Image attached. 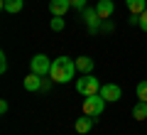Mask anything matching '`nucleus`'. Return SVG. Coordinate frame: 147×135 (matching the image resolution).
Segmentation results:
<instances>
[{"mask_svg": "<svg viewBox=\"0 0 147 135\" xmlns=\"http://www.w3.org/2000/svg\"><path fill=\"white\" fill-rule=\"evenodd\" d=\"M49 86H52V79H42V91H49Z\"/></svg>", "mask_w": 147, "mask_h": 135, "instance_id": "nucleus-22", "label": "nucleus"}, {"mask_svg": "<svg viewBox=\"0 0 147 135\" xmlns=\"http://www.w3.org/2000/svg\"><path fill=\"white\" fill-rule=\"evenodd\" d=\"M7 111H10V106H7V101H0V113L5 115V113H7Z\"/></svg>", "mask_w": 147, "mask_h": 135, "instance_id": "nucleus-21", "label": "nucleus"}, {"mask_svg": "<svg viewBox=\"0 0 147 135\" xmlns=\"http://www.w3.org/2000/svg\"><path fill=\"white\" fill-rule=\"evenodd\" d=\"M96 12H98L100 20H110L113 12H115V3L113 0H98L96 3Z\"/></svg>", "mask_w": 147, "mask_h": 135, "instance_id": "nucleus-7", "label": "nucleus"}, {"mask_svg": "<svg viewBox=\"0 0 147 135\" xmlns=\"http://www.w3.org/2000/svg\"><path fill=\"white\" fill-rule=\"evenodd\" d=\"M76 71H79V69H76V59H71V57H57V59L52 62L49 79L57 81V83H69Z\"/></svg>", "mask_w": 147, "mask_h": 135, "instance_id": "nucleus-1", "label": "nucleus"}, {"mask_svg": "<svg viewBox=\"0 0 147 135\" xmlns=\"http://www.w3.org/2000/svg\"><path fill=\"white\" fill-rule=\"evenodd\" d=\"M49 27H52V32H61L64 27H66V20H64V17L52 15V22H49Z\"/></svg>", "mask_w": 147, "mask_h": 135, "instance_id": "nucleus-15", "label": "nucleus"}, {"mask_svg": "<svg viewBox=\"0 0 147 135\" xmlns=\"http://www.w3.org/2000/svg\"><path fill=\"white\" fill-rule=\"evenodd\" d=\"M125 5L130 10V15H142L147 10V0H125Z\"/></svg>", "mask_w": 147, "mask_h": 135, "instance_id": "nucleus-12", "label": "nucleus"}, {"mask_svg": "<svg viewBox=\"0 0 147 135\" xmlns=\"http://www.w3.org/2000/svg\"><path fill=\"white\" fill-rule=\"evenodd\" d=\"M42 79L39 74H27L25 81H22V86H25V91H30V94H37V91H42Z\"/></svg>", "mask_w": 147, "mask_h": 135, "instance_id": "nucleus-8", "label": "nucleus"}, {"mask_svg": "<svg viewBox=\"0 0 147 135\" xmlns=\"http://www.w3.org/2000/svg\"><path fill=\"white\" fill-rule=\"evenodd\" d=\"M100 96H103L108 103H115V101H120L123 88L118 86V83H103V86H100Z\"/></svg>", "mask_w": 147, "mask_h": 135, "instance_id": "nucleus-6", "label": "nucleus"}, {"mask_svg": "<svg viewBox=\"0 0 147 135\" xmlns=\"http://www.w3.org/2000/svg\"><path fill=\"white\" fill-rule=\"evenodd\" d=\"M100 30H103V32H113V22H110V20H103Z\"/></svg>", "mask_w": 147, "mask_h": 135, "instance_id": "nucleus-20", "label": "nucleus"}, {"mask_svg": "<svg viewBox=\"0 0 147 135\" xmlns=\"http://www.w3.org/2000/svg\"><path fill=\"white\" fill-rule=\"evenodd\" d=\"M30 69H32V74L49 76V71H52V59H49L47 54H34V57L30 59Z\"/></svg>", "mask_w": 147, "mask_h": 135, "instance_id": "nucleus-4", "label": "nucleus"}, {"mask_svg": "<svg viewBox=\"0 0 147 135\" xmlns=\"http://www.w3.org/2000/svg\"><path fill=\"white\" fill-rule=\"evenodd\" d=\"M137 27H140L142 32H147V10L142 12V15H140V22H137Z\"/></svg>", "mask_w": 147, "mask_h": 135, "instance_id": "nucleus-18", "label": "nucleus"}, {"mask_svg": "<svg viewBox=\"0 0 147 135\" xmlns=\"http://www.w3.org/2000/svg\"><path fill=\"white\" fill-rule=\"evenodd\" d=\"M100 86H103V83H100L93 74H84L81 79H76V91H79L81 96H96V94H100Z\"/></svg>", "mask_w": 147, "mask_h": 135, "instance_id": "nucleus-2", "label": "nucleus"}, {"mask_svg": "<svg viewBox=\"0 0 147 135\" xmlns=\"http://www.w3.org/2000/svg\"><path fill=\"white\" fill-rule=\"evenodd\" d=\"M69 10H71V3H69V0H49V12H52V15L64 17Z\"/></svg>", "mask_w": 147, "mask_h": 135, "instance_id": "nucleus-9", "label": "nucleus"}, {"mask_svg": "<svg viewBox=\"0 0 147 135\" xmlns=\"http://www.w3.org/2000/svg\"><path fill=\"white\" fill-rule=\"evenodd\" d=\"M0 7H3L7 15H17V12L25 7V0H0Z\"/></svg>", "mask_w": 147, "mask_h": 135, "instance_id": "nucleus-11", "label": "nucleus"}, {"mask_svg": "<svg viewBox=\"0 0 147 135\" xmlns=\"http://www.w3.org/2000/svg\"><path fill=\"white\" fill-rule=\"evenodd\" d=\"M74 10H86V0H69Z\"/></svg>", "mask_w": 147, "mask_h": 135, "instance_id": "nucleus-17", "label": "nucleus"}, {"mask_svg": "<svg viewBox=\"0 0 147 135\" xmlns=\"http://www.w3.org/2000/svg\"><path fill=\"white\" fill-rule=\"evenodd\" d=\"M137 98H140V101H147V81H140V83H137Z\"/></svg>", "mask_w": 147, "mask_h": 135, "instance_id": "nucleus-16", "label": "nucleus"}, {"mask_svg": "<svg viewBox=\"0 0 147 135\" xmlns=\"http://www.w3.org/2000/svg\"><path fill=\"white\" fill-rule=\"evenodd\" d=\"M81 17H84L86 30H88V32H98V30H100V25H103V20L98 17L96 7H86V10H81Z\"/></svg>", "mask_w": 147, "mask_h": 135, "instance_id": "nucleus-5", "label": "nucleus"}, {"mask_svg": "<svg viewBox=\"0 0 147 135\" xmlns=\"http://www.w3.org/2000/svg\"><path fill=\"white\" fill-rule=\"evenodd\" d=\"M132 118L135 120H145L147 118V101H137L132 106Z\"/></svg>", "mask_w": 147, "mask_h": 135, "instance_id": "nucleus-14", "label": "nucleus"}, {"mask_svg": "<svg viewBox=\"0 0 147 135\" xmlns=\"http://www.w3.org/2000/svg\"><path fill=\"white\" fill-rule=\"evenodd\" d=\"M93 123H96V118H91V115H86L84 113V118H76V123H74V130L76 133H91V128H93Z\"/></svg>", "mask_w": 147, "mask_h": 135, "instance_id": "nucleus-10", "label": "nucleus"}, {"mask_svg": "<svg viewBox=\"0 0 147 135\" xmlns=\"http://www.w3.org/2000/svg\"><path fill=\"white\" fill-rule=\"evenodd\" d=\"M105 103H108V101H105L100 94H96V96H86V101H84V113L91 115V118H98V115L105 111Z\"/></svg>", "mask_w": 147, "mask_h": 135, "instance_id": "nucleus-3", "label": "nucleus"}, {"mask_svg": "<svg viewBox=\"0 0 147 135\" xmlns=\"http://www.w3.org/2000/svg\"><path fill=\"white\" fill-rule=\"evenodd\" d=\"M7 71V57H5V52H0V74H5Z\"/></svg>", "mask_w": 147, "mask_h": 135, "instance_id": "nucleus-19", "label": "nucleus"}, {"mask_svg": "<svg viewBox=\"0 0 147 135\" xmlns=\"http://www.w3.org/2000/svg\"><path fill=\"white\" fill-rule=\"evenodd\" d=\"M76 69L81 74H93V59L91 57H79L76 59Z\"/></svg>", "mask_w": 147, "mask_h": 135, "instance_id": "nucleus-13", "label": "nucleus"}]
</instances>
